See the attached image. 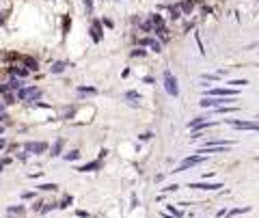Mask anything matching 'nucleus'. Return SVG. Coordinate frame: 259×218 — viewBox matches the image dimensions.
I'll use <instances>...</instances> for the list:
<instances>
[{
	"mask_svg": "<svg viewBox=\"0 0 259 218\" xmlns=\"http://www.w3.org/2000/svg\"><path fill=\"white\" fill-rule=\"evenodd\" d=\"M2 132H5V128H0V134H2Z\"/></svg>",
	"mask_w": 259,
	"mask_h": 218,
	"instance_id": "nucleus-30",
	"label": "nucleus"
},
{
	"mask_svg": "<svg viewBox=\"0 0 259 218\" xmlns=\"http://www.w3.org/2000/svg\"><path fill=\"white\" fill-rule=\"evenodd\" d=\"M132 56H145V50H134Z\"/></svg>",
	"mask_w": 259,
	"mask_h": 218,
	"instance_id": "nucleus-25",
	"label": "nucleus"
},
{
	"mask_svg": "<svg viewBox=\"0 0 259 218\" xmlns=\"http://www.w3.org/2000/svg\"><path fill=\"white\" fill-rule=\"evenodd\" d=\"M78 91H80V93H95V89H93V86H78Z\"/></svg>",
	"mask_w": 259,
	"mask_h": 218,
	"instance_id": "nucleus-22",
	"label": "nucleus"
},
{
	"mask_svg": "<svg viewBox=\"0 0 259 218\" xmlns=\"http://www.w3.org/2000/svg\"><path fill=\"white\" fill-rule=\"evenodd\" d=\"M63 145H65V140H63V138H56V142L52 145V149H50V156H52V158L61 156V151H63Z\"/></svg>",
	"mask_w": 259,
	"mask_h": 218,
	"instance_id": "nucleus-10",
	"label": "nucleus"
},
{
	"mask_svg": "<svg viewBox=\"0 0 259 218\" xmlns=\"http://www.w3.org/2000/svg\"><path fill=\"white\" fill-rule=\"evenodd\" d=\"M58 186L56 184H43V186H39V190H45V192H54Z\"/></svg>",
	"mask_w": 259,
	"mask_h": 218,
	"instance_id": "nucleus-17",
	"label": "nucleus"
},
{
	"mask_svg": "<svg viewBox=\"0 0 259 218\" xmlns=\"http://www.w3.org/2000/svg\"><path fill=\"white\" fill-rule=\"evenodd\" d=\"M65 67H67V63H65V61H58V63H54V65H52V69H50V71H52V74H61Z\"/></svg>",
	"mask_w": 259,
	"mask_h": 218,
	"instance_id": "nucleus-14",
	"label": "nucleus"
},
{
	"mask_svg": "<svg viewBox=\"0 0 259 218\" xmlns=\"http://www.w3.org/2000/svg\"><path fill=\"white\" fill-rule=\"evenodd\" d=\"M78 158H80V151H78V149H74V151H69V153L65 156V160H67V162H74V160H78Z\"/></svg>",
	"mask_w": 259,
	"mask_h": 218,
	"instance_id": "nucleus-16",
	"label": "nucleus"
},
{
	"mask_svg": "<svg viewBox=\"0 0 259 218\" xmlns=\"http://www.w3.org/2000/svg\"><path fill=\"white\" fill-rule=\"evenodd\" d=\"M177 188H179V186H177V184H169V186H166V188H162V192H175V190H177Z\"/></svg>",
	"mask_w": 259,
	"mask_h": 218,
	"instance_id": "nucleus-21",
	"label": "nucleus"
},
{
	"mask_svg": "<svg viewBox=\"0 0 259 218\" xmlns=\"http://www.w3.org/2000/svg\"><path fill=\"white\" fill-rule=\"evenodd\" d=\"M190 188H194V190H218V188H222V184H190Z\"/></svg>",
	"mask_w": 259,
	"mask_h": 218,
	"instance_id": "nucleus-8",
	"label": "nucleus"
},
{
	"mask_svg": "<svg viewBox=\"0 0 259 218\" xmlns=\"http://www.w3.org/2000/svg\"><path fill=\"white\" fill-rule=\"evenodd\" d=\"M13 102H15L13 95H11V93H5V104H13Z\"/></svg>",
	"mask_w": 259,
	"mask_h": 218,
	"instance_id": "nucleus-23",
	"label": "nucleus"
},
{
	"mask_svg": "<svg viewBox=\"0 0 259 218\" xmlns=\"http://www.w3.org/2000/svg\"><path fill=\"white\" fill-rule=\"evenodd\" d=\"M205 160V156H188L177 168H175V171L173 173H184V171H188V168H190V166H197V164H201Z\"/></svg>",
	"mask_w": 259,
	"mask_h": 218,
	"instance_id": "nucleus-2",
	"label": "nucleus"
},
{
	"mask_svg": "<svg viewBox=\"0 0 259 218\" xmlns=\"http://www.w3.org/2000/svg\"><path fill=\"white\" fill-rule=\"evenodd\" d=\"M138 138H140V140H149V138H151V134H149V132H147V134H140Z\"/></svg>",
	"mask_w": 259,
	"mask_h": 218,
	"instance_id": "nucleus-26",
	"label": "nucleus"
},
{
	"mask_svg": "<svg viewBox=\"0 0 259 218\" xmlns=\"http://www.w3.org/2000/svg\"><path fill=\"white\" fill-rule=\"evenodd\" d=\"M164 89H166V93H169V95H173V97H177V95H179L177 80H175V76L171 74L169 69H164Z\"/></svg>",
	"mask_w": 259,
	"mask_h": 218,
	"instance_id": "nucleus-1",
	"label": "nucleus"
},
{
	"mask_svg": "<svg viewBox=\"0 0 259 218\" xmlns=\"http://www.w3.org/2000/svg\"><path fill=\"white\" fill-rule=\"evenodd\" d=\"M24 149L28 153H43L45 149H48V145H45V142H26Z\"/></svg>",
	"mask_w": 259,
	"mask_h": 218,
	"instance_id": "nucleus-6",
	"label": "nucleus"
},
{
	"mask_svg": "<svg viewBox=\"0 0 259 218\" xmlns=\"http://www.w3.org/2000/svg\"><path fill=\"white\" fill-rule=\"evenodd\" d=\"M179 15H181V9H179V5H175V7H171V17H173V19H177Z\"/></svg>",
	"mask_w": 259,
	"mask_h": 218,
	"instance_id": "nucleus-18",
	"label": "nucleus"
},
{
	"mask_svg": "<svg viewBox=\"0 0 259 218\" xmlns=\"http://www.w3.org/2000/svg\"><path fill=\"white\" fill-rule=\"evenodd\" d=\"M227 123H231L233 128H238V130H259L257 121H233V119H227Z\"/></svg>",
	"mask_w": 259,
	"mask_h": 218,
	"instance_id": "nucleus-4",
	"label": "nucleus"
},
{
	"mask_svg": "<svg viewBox=\"0 0 259 218\" xmlns=\"http://www.w3.org/2000/svg\"><path fill=\"white\" fill-rule=\"evenodd\" d=\"M9 89H11V91H17V89H22V82L13 78V80H9Z\"/></svg>",
	"mask_w": 259,
	"mask_h": 218,
	"instance_id": "nucleus-19",
	"label": "nucleus"
},
{
	"mask_svg": "<svg viewBox=\"0 0 259 218\" xmlns=\"http://www.w3.org/2000/svg\"><path fill=\"white\" fill-rule=\"evenodd\" d=\"M229 84H231V86H244V84H248V80H244V78H242V80H231Z\"/></svg>",
	"mask_w": 259,
	"mask_h": 218,
	"instance_id": "nucleus-20",
	"label": "nucleus"
},
{
	"mask_svg": "<svg viewBox=\"0 0 259 218\" xmlns=\"http://www.w3.org/2000/svg\"><path fill=\"white\" fill-rule=\"evenodd\" d=\"M22 212H24V207H9V214H22Z\"/></svg>",
	"mask_w": 259,
	"mask_h": 218,
	"instance_id": "nucleus-24",
	"label": "nucleus"
},
{
	"mask_svg": "<svg viewBox=\"0 0 259 218\" xmlns=\"http://www.w3.org/2000/svg\"><path fill=\"white\" fill-rule=\"evenodd\" d=\"M5 145H7V140H5V138H0V149H2Z\"/></svg>",
	"mask_w": 259,
	"mask_h": 218,
	"instance_id": "nucleus-27",
	"label": "nucleus"
},
{
	"mask_svg": "<svg viewBox=\"0 0 259 218\" xmlns=\"http://www.w3.org/2000/svg\"><path fill=\"white\" fill-rule=\"evenodd\" d=\"M100 166H102L100 162H89V164H84V166H80V168H78V171H80V173H89V171H97V168H100Z\"/></svg>",
	"mask_w": 259,
	"mask_h": 218,
	"instance_id": "nucleus-11",
	"label": "nucleus"
},
{
	"mask_svg": "<svg viewBox=\"0 0 259 218\" xmlns=\"http://www.w3.org/2000/svg\"><path fill=\"white\" fill-rule=\"evenodd\" d=\"M125 100H134V104H136V102L140 100V93H138V91H128V93H125Z\"/></svg>",
	"mask_w": 259,
	"mask_h": 218,
	"instance_id": "nucleus-15",
	"label": "nucleus"
},
{
	"mask_svg": "<svg viewBox=\"0 0 259 218\" xmlns=\"http://www.w3.org/2000/svg\"><path fill=\"white\" fill-rule=\"evenodd\" d=\"M192 7H194V0H184V2L179 5V9H181V11H184L186 15H188V13L192 11Z\"/></svg>",
	"mask_w": 259,
	"mask_h": 218,
	"instance_id": "nucleus-13",
	"label": "nucleus"
},
{
	"mask_svg": "<svg viewBox=\"0 0 259 218\" xmlns=\"http://www.w3.org/2000/svg\"><path fill=\"white\" fill-rule=\"evenodd\" d=\"M5 119H7V114H5V112H0V121H5Z\"/></svg>",
	"mask_w": 259,
	"mask_h": 218,
	"instance_id": "nucleus-28",
	"label": "nucleus"
},
{
	"mask_svg": "<svg viewBox=\"0 0 259 218\" xmlns=\"http://www.w3.org/2000/svg\"><path fill=\"white\" fill-rule=\"evenodd\" d=\"M22 61H24V65H28V71H37V69H39V67H37V61L30 58V56H22Z\"/></svg>",
	"mask_w": 259,
	"mask_h": 218,
	"instance_id": "nucleus-12",
	"label": "nucleus"
},
{
	"mask_svg": "<svg viewBox=\"0 0 259 218\" xmlns=\"http://www.w3.org/2000/svg\"><path fill=\"white\" fill-rule=\"evenodd\" d=\"M91 37H93V41H100V39H102V24H100V22H93V26H91Z\"/></svg>",
	"mask_w": 259,
	"mask_h": 218,
	"instance_id": "nucleus-9",
	"label": "nucleus"
},
{
	"mask_svg": "<svg viewBox=\"0 0 259 218\" xmlns=\"http://www.w3.org/2000/svg\"><path fill=\"white\" fill-rule=\"evenodd\" d=\"M207 95H216V97H235L238 91L235 89H209Z\"/></svg>",
	"mask_w": 259,
	"mask_h": 218,
	"instance_id": "nucleus-5",
	"label": "nucleus"
},
{
	"mask_svg": "<svg viewBox=\"0 0 259 218\" xmlns=\"http://www.w3.org/2000/svg\"><path fill=\"white\" fill-rule=\"evenodd\" d=\"M0 112H2V104H0Z\"/></svg>",
	"mask_w": 259,
	"mask_h": 218,
	"instance_id": "nucleus-32",
	"label": "nucleus"
},
{
	"mask_svg": "<svg viewBox=\"0 0 259 218\" xmlns=\"http://www.w3.org/2000/svg\"><path fill=\"white\" fill-rule=\"evenodd\" d=\"M17 97H19V100H26V102H35L37 97H41V91H39L37 86H28V89H19Z\"/></svg>",
	"mask_w": 259,
	"mask_h": 218,
	"instance_id": "nucleus-3",
	"label": "nucleus"
},
{
	"mask_svg": "<svg viewBox=\"0 0 259 218\" xmlns=\"http://www.w3.org/2000/svg\"><path fill=\"white\" fill-rule=\"evenodd\" d=\"M138 43H140V45H147V47H151L153 52H160V50H162V43H160L158 39H153V37H147V39H140Z\"/></svg>",
	"mask_w": 259,
	"mask_h": 218,
	"instance_id": "nucleus-7",
	"label": "nucleus"
},
{
	"mask_svg": "<svg viewBox=\"0 0 259 218\" xmlns=\"http://www.w3.org/2000/svg\"><path fill=\"white\" fill-rule=\"evenodd\" d=\"M2 166H5V164H2V162H0V173H2Z\"/></svg>",
	"mask_w": 259,
	"mask_h": 218,
	"instance_id": "nucleus-29",
	"label": "nucleus"
},
{
	"mask_svg": "<svg viewBox=\"0 0 259 218\" xmlns=\"http://www.w3.org/2000/svg\"><path fill=\"white\" fill-rule=\"evenodd\" d=\"M0 24H2V15H0Z\"/></svg>",
	"mask_w": 259,
	"mask_h": 218,
	"instance_id": "nucleus-31",
	"label": "nucleus"
}]
</instances>
